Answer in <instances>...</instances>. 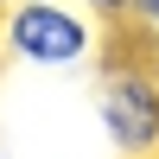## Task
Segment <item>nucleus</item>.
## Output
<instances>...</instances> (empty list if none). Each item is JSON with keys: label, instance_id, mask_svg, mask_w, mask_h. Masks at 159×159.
<instances>
[{"label": "nucleus", "instance_id": "obj_1", "mask_svg": "<svg viewBox=\"0 0 159 159\" xmlns=\"http://www.w3.org/2000/svg\"><path fill=\"white\" fill-rule=\"evenodd\" d=\"M0 51L32 70H76L102 51V25L83 0H19L0 13Z\"/></svg>", "mask_w": 159, "mask_h": 159}, {"label": "nucleus", "instance_id": "obj_2", "mask_svg": "<svg viewBox=\"0 0 159 159\" xmlns=\"http://www.w3.org/2000/svg\"><path fill=\"white\" fill-rule=\"evenodd\" d=\"M96 115L121 159H159V76L140 57H115L96 76Z\"/></svg>", "mask_w": 159, "mask_h": 159}, {"label": "nucleus", "instance_id": "obj_3", "mask_svg": "<svg viewBox=\"0 0 159 159\" xmlns=\"http://www.w3.org/2000/svg\"><path fill=\"white\" fill-rule=\"evenodd\" d=\"M96 19H108V25H121V19H134V0H83Z\"/></svg>", "mask_w": 159, "mask_h": 159}, {"label": "nucleus", "instance_id": "obj_4", "mask_svg": "<svg viewBox=\"0 0 159 159\" xmlns=\"http://www.w3.org/2000/svg\"><path fill=\"white\" fill-rule=\"evenodd\" d=\"M134 19L147 25V32H159V0H134Z\"/></svg>", "mask_w": 159, "mask_h": 159}, {"label": "nucleus", "instance_id": "obj_5", "mask_svg": "<svg viewBox=\"0 0 159 159\" xmlns=\"http://www.w3.org/2000/svg\"><path fill=\"white\" fill-rule=\"evenodd\" d=\"M147 64H153V76H159V45H153V57H147Z\"/></svg>", "mask_w": 159, "mask_h": 159}, {"label": "nucleus", "instance_id": "obj_6", "mask_svg": "<svg viewBox=\"0 0 159 159\" xmlns=\"http://www.w3.org/2000/svg\"><path fill=\"white\" fill-rule=\"evenodd\" d=\"M7 7H19V0H0V13H7Z\"/></svg>", "mask_w": 159, "mask_h": 159}, {"label": "nucleus", "instance_id": "obj_7", "mask_svg": "<svg viewBox=\"0 0 159 159\" xmlns=\"http://www.w3.org/2000/svg\"><path fill=\"white\" fill-rule=\"evenodd\" d=\"M0 57H7V51H0Z\"/></svg>", "mask_w": 159, "mask_h": 159}]
</instances>
